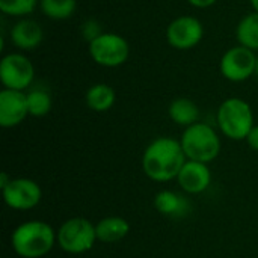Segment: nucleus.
<instances>
[{
    "mask_svg": "<svg viewBox=\"0 0 258 258\" xmlns=\"http://www.w3.org/2000/svg\"><path fill=\"white\" fill-rule=\"evenodd\" d=\"M187 157L180 141L174 138H157L144 151L142 169L145 175L157 183L177 180Z\"/></svg>",
    "mask_w": 258,
    "mask_h": 258,
    "instance_id": "f257e3e1",
    "label": "nucleus"
},
{
    "mask_svg": "<svg viewBox=\"0 0 258 258\" xmlns=\"http://www.w3.org/2000/svg\"><path fill=\"white\" fill-rule=\"evenodd\" d=\"M56 243L54 230L44 221H27L18 225L11 245L17 255L23 258H39L47 255Z\"/></svg>",
    "mask_w": 258,
    "mask_h": 258,
    "instance_id": "f03ea898",
    "label": "nucleus"
},
{
    "mask_svg": "<svg viewBox=\"0 0 258 258\" xmlns=\"http://www.w3.org/2000/svg\"><path fill=\"white\" fill-rule=\"evenodd\" d=\"M216 121L221 133L231 141L246 139L255 125L251 104L239 97H230L221 103L216 113Z\"/></svg>",
    "mask_w": 258,
    "mask_h": 258,
    "instance_id": "7ed1b4c3",
    "label": "nucleus"
},
{
    "mask_svg": "<svg viewBox=\"0 0 258 258\" xmlns=\"http://www.w3.org/2000/svg\"><path fill=\"white\" fill-rule=\"evenodd\" d=\"M180 144L187 160L194 162L210 163L221 153V138L218 132L212 125L200 121L184 128Z\"/></svg>",
    "mask_w": 258,
    "mask_h": 258,
    "instance_id": "20e7f679",
    "label": "nucleus"
},
{
    "mask_svg": "<svg viewBox=\"0 0 258 258\" xmlns=\"http://www.w3.org/2000/svg\"><path fill=\"white\" fill-rule=\"evenodd\" d=\"M88 53L94 63L104 68H118L130 57L128 41L115 32H103L88 42Z\"/></svg>",
    "mask_w": 258,
    "mask_h": 258,
    "instance_id": "39448f33",
    "label": "nucleus"
},
{
    "mask_svg": "<svg viewBox=\"0 0 258 258\" xmlns=\"http://www.w3.org/2000/svg\"><path fill=\"white\" fill-rule=\"evenodd\" d=\"M95 225L85 218L67 219L56 233V242L68 254H83L92 249L97 242Z\"/></svg>",
    "mask_w": 258,
    "mask_h": 258,
    "instance_id": "423d86ee",
    "label": "nucleus"
},
{
    "mask_svg": "<svg viewBox=\"0 0 258 258\" xmlns=\"http://www.w3.org/2000/svg\"><path fill=\"white\" fill-rule=\"evenodd\" d=\"M35 80V65L23 51H11L0 59V82L3 88L26 91Z\"/></svg>",
    "mask_w": 258,
    "mask_h": 258,
    "instance_id": "0eeeda50",
    "label": "nucleus"
},
{
    "mask_svg": "<svg viewBox=\"0 0 258 258\" xmlns=\"http://www.w3.org/2000/svg\"><path fill=\"white\" fill-rule=\"evenodd\" d=\"M257 53L237 44L230 47L219 60V71L222 77L233 83H242L255 74Z\"/></svg>",
    "mask_w": 258,
    "mask_h": 258,
    "instance_id": "6e6552de",
    "label": "nucleus"
},
{
    "mask_svg": "<svg viewBox=\"0 0 258 258\" xmlns=\"http://www.w3.org/2000/svg\"><path fill=\"white\" fill-rule=\"evenodd\" d=\"M204 35V24L194 15H180L174 18L168 24L165 33L168 44L180 51H187L200 45Z\"/></svg>",
    "mask_w": 258,
    "mask_h": 258,
    "instance_id": "1a4fd4ad",
    "label": "nucleus"
},
{
    "mask_svg": "<svg viewBox=\"0 0 258 258\" xmlns=\"http://www.w3.org/2000/svg\"><path fill=\"white\" fill-rule=\"evenodd\" d=\"M2 194L5 204L18 212L35 209L42 198L39 184L29 178H11V181L2 189Z\"/></svg>",
    "mask_w": 258,
    "mask_h": 258,
    "instance_id": "9d476101",
    "label": "nucleus"
},
{
    "mask_svg": "<svg viewBox=\"0 0 258 258\" xmlns=\"http://www.w3.org/2000/svg\"><path fill=\"white\" fill-rule=\"evenodd\" d=\"M27 116L26 92L3 88L0 91V125L3 128H12L20 125Z\"/></svg>",
    "mask_w": 258,
    "mask_h": 258,
    "instance_id": "9b49d317",
    "label": "nucleus"
},
{
    "mask_svg": "<svg viewBox=\"0 0 258 258\" xmlns=\"http://www.w3.org/2000/svg\"><path fill=\"white\" fill-rule=\"evenodd\" d=\"M9 38L18 51H32L41 45L44 39V29L36 20L29 17L18 18L9 30Z\"/></svg>",
    "mask_w": 258,
    "mask_h": 258,
    "instance_id": "f8f14e48",
    "label": "nucleus"
},
{
    "mask_svg": "<svg viewBox=\"0 0 258 258\" xmlns=\"http://www.w3.org/2000/svg\"><path fill=\"white\" fill-rule=\"evenodd\" d=\"M177 181L180 187L190 195H197L204 192L210 183H212V172L207 166V163L187 160L184 166L181 168Z\"/></svg>",
    "mask_w": 258,
    "mask_h": 258,
    "instance_id": "ddd939ff",
    "label": "nucleus"
},
{
    "mask_svg": "<svg viewBox=\"0 0 258 258\" xmlns=\"http://www.w3.org/2000/svg\"><path fill=\"white\" fill-rule=\"evenodd\" d=\"M168 115L171 121L180 127H189L200 119V107L190 98L180 97L171 101L168 107Z\"/></svg>",
    "mask_w": 258,
    "mask_h": 258,
    "instance_id": "4468645a",
    "label": "nucleus"
},
{
    "mask_svg": "<svg viewBox=\"0 0 258 258\" xmlns=\"http://www.w3.org/2000/svg\"><path fill=\"white\" fill-rule=\"evenodd\" d=\"M130 231V225L124 218L119 216H109L103 218L95 224L97 239L104 243H115L122 240Z\"/></svg>",
    "mask_w": 258,
    "mask_h": 258,
    "instance_id": "2eb2a0df",
    "label": "nucleus"
},
{
    "mask_svg": "<svg viewBox=\"0 0 258 258\" xmlns=\"http://www.w3.org/2000/svg\"><path fill=\"white\" fill-rule=\"evenodd\" d=\"M116 94L107 83H95L88 88L85 94L86 106L94 112H106L113 107Z\"/></svg>",
    "mask_w": 258,
    "mask_h": 258,
    "instance_id": "dca6fc26",
    "label": "nucleus"
},
{
    "mask_svg": "<svg viewBox=\"0 0 258 258\" xmlns=\"http://www.w3.org/2000/svg\"><path fill=\"white\" fill-rule=\"evenodd\" d=\"M236 39L237 44L258 51V12L252 11L245 15L236 26Z\"/></svg>",
    "mask_w": 258,
    "mask_h": 258,
    "instance_id": "f3484780",
    "label": "nucleus"
},
{
    "mask_svg": "<svg viewBox=\"0 0 258 258\" xmlns=\"http://www.w3.org/2000/svg\"><path fill=\"white\" fill-rule=\"evenodd\" d=\"M38 8L47 18L62 21L74 15L77 9V0H39Z\"/></svg>",
    "mask_w": 258,
    "mask_h": 258,
    "instance_id": "a211bd4d",
    "label": "nucleus"
},
{
    "mask_svg": "<svg viewBox=\"0 0 258 258\" xmlns=\"http://www.w3.org/2000/svg\"><path fill=\"white\" fill-rule=\"evenodd\" d=\"M154 207L159 213L166 216H178L183 210H187V204L183 197L171 190L159 192L154 198Z\"/></svg>",
    "mask_w": 258,
    "mask_h": 258,
    "instance_id": "6ab92c4d",
    "label": "nucleus"
},
{
    "mask_svg": "<svg viewBox=\"0 0 258 258\" xmlns=\"http://www.w3.org/2000/svg\"><path fill=\"white\" fill-rule=\"evenodd\" d=\"M29 115L35 118H42L51 110V97L48 91L42 88H35L26 92Z\"/></svg>",
    "mask_w": 258,
    "mask_h": 258,
    "instance_id": "aec40b11",
    "label": "nucleus"
},
{
    "mask_svg": "<svg viewBox=\"0 0 258 258\" xmlns=\"http://www.w3.org/2000/svg\"><path fill=\"white\" fill-rule=\"evenodd\" d=\"M36 6H39V0H0L2 14L17 20L29 17Z\"/></svg>",
    "mask_w": 258,
    "mask_h": 258,
    "instance_id": "412c9836",
    "label": "nucleus"
},
{
    "mask_svg": "<svg viewBox=\"0 0 258 258\" xmlns=\"http://www.w3.org/2000/svg\"><path fill=\"white\" fill-rule=\"evenodd\" d=\"M80 32H82V36L86 38L88 42H89V41H92L94 38H97L100 33H103L104 30L100 27L98 21H95V20H88V21H85V23L82 24Z\"/></svg>",
    "mask_w": 258,
    "mask_h": 258,
    "instance_id": "4be33fe9",
    "label": "nucleus"
},
{
    "mask_svg": "<svg viewBox=\"0 0 258 258\" xmlns=\"http://www.w3.org/2000/svg\"><path fill=\"white\" fill-rule=\"evenodd\" d=\"M249 145V148H252L254 151H258V125H254L252 130L249 132V135L245 139Z\"/></svg>",
    "mask_w": 258,
    "mask_h": 258,
    "instance_id": "5701e85b",
    "label": "nucleus"
},
{
    "mask_svg": "<svg viewBox=\"0 0 258 258\" xmlns=\"http://www.w3.org/2000/svg\"><path fill=\"white\" fill-rule=\"evenodd\" d=\"M186 2L197 9H207V8H212L218 0H186Z\"/></svg>",
    "mask_w": 258,
    "mask_h": 258,
    "instance_id": "b1692460",
    "label": "nucleus"
},
{
    "mask_svg": "<svg viewBox=\"0 0 258 258\" xmlns=\"http://www.w3.org/2000/svg\"><path fill=\"white\" fill-rule=\"evenodd\" d=\"M9 181H11V178L8 177V174H6V172H2V174H0V186H2V189H3Z\"/></svg>",
    "mask_w": 258,
    "mask_h": 258,
    "instance_id": "393cba45",
    "label": "nucleus"
},
{
    "mask_svg": "<svg viewBox=\"0 0 258 258\" xmlns=\"http://www.w3.org/2000/svg\"><path fill=\"white\" fill-rule=\"evenodd\" d=\"M249 3H251V8H252V11L258 12V0H249Z\"/></svg>",
    "mask_w": 258,
    "mask_h": 258,
    "instance_id": "a878e982",
    "label": "nucleus"
},
{
    "mask_svg": "<svg viewBox=\"0 0 258 258\" xmlns=\"http://www.w3.org/2000/svg\"><path fill=\"white\" fill-rule=\"evenodd\" d=\"M255 76H258V51H257V68H255Z\"/></svg>",
    "mask_w": 258,
    "mask_h": 258,
    "instance_id": "bb28decb",
    "label": "nucleus"
}]
</instances>
